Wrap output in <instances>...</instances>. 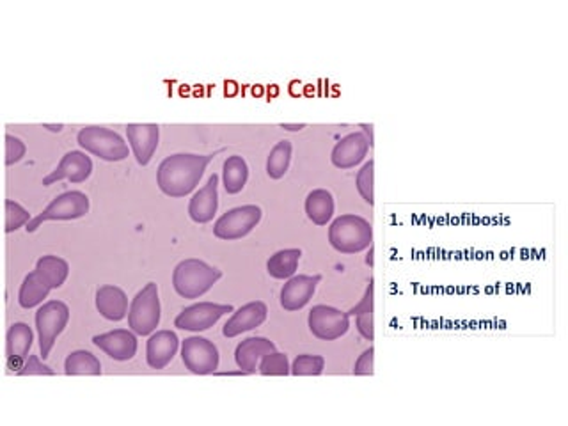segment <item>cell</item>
I'll list each match as a JSON object with an SVG mask.
<instances>
[{"label":"cell","instance_id":"obj_24","mask_svg":"<svg viewBox=\"0 0 568 426\" xmlns=\"http://www.w3.org/2000/svg\"><path fill=\"white\" fill-rule=\"evenodd\" d=\"M249 180V165L244 157L231 155L224 160L222 165V183L228 194L235 196L244 190Z\"/></svg>","mask_w":568,"mask_h":426},{"label":"cell","instance_id":"obj_7","mask_svg":"<svg viewBox=\"0 0 568 426\" xmlns=\"http://www.w3.org/2000/svg\"><path fill=\"white\" fill-rule=\"evenodd\" d=\"M89 197L80 190H66L53 197L48 206L27 224V233L36 231L43 222L48 221H73L80 219L89 212Z\"/></svg>","mask_w":568,"mask_h":426},{"label":"cell","instance_id":"obj_30","mask_svg":"<svg viewBox=\"0 0 568 426\" xmlns=\"http://www.w3.org/2000/svg\"><path fill=\"white\" fill-rule=\"evenodd\" d=\"M258 372L265 377H286L292 374V366L288 363V356L277 350L268 352L261 358L258 365Z\"/></svg>","mask_w":568,"mask_h":426},{"label":"cell","instance_id":"obj_40","mask_svg":"<svg viewBox=\"0 0 568 426\" xmlns=\"http://www.w3.org/2000/svg\"><path fill=\"white\" fill-rule=\"evenodd\" d=\"M44 128H48L50 132H60L64 128V125H44Z\"/></svg>","mask_w":568,"mask_h":426},{"label":"cell","instance_id":"obj_41","mask_svg":"<svg viewBox=\"0 0 568 426\" xmlns=\"http://www.w3.org/2000/svg\"><path fill=\"white\" fill-rule=\"evenodd\" d=\"M366 263L373 267V245L370 247V254H368V258H366Z\"/></svg>","mask_w":568,"mask_h":426},{"label":"cell","instance_id":"obj_25","mask_svg":"<svg viewBox=\"0 0 568 426\" xmlns=\"http://www.w3.org/2000/svg\"><path fill=\"white\" fill-rule=\"evenodd\" d=\"M50 292L52 288L43 281V277L36 270H32L30 274L23 277V283L18 292V304L23 309H32L43 304V301L48 297Z\"/></svg>","mask_w":568,"mask_h":426},{"label":"cell","instance_id":"obj_2","mask_svg":"<svg viewBox=\"0 0 568 426\" xmlns=\"http://www.w3.org/2000/svg\"><path fill=\"white\" fill-rule=\"evenodd\" d=\"M222 277V272L203 260L188 258L180 261L172 272V288L181 299H199L208 293Z\"/></svg>","mask_w":568,"mask_h":426},{"label":"cell","instance_id":"obj_9","mask_svg":"<svg viewBox=\"0 0 568 426\" xmlns=\"http://www.w3.org/2000/svg\"><path fill=\"white\" fill-rule=\"evenodd\" d=\"M308 327L315 338L322 342H334L348 333L350 317L347 311L338 308L318 304L309 311Z\"/></svg>","mask_w":568,"mask_h":426},{"label":"cell","instance_id":"obj_27","mask_svg":"<svg viewBox=\"0 0 568 426\" xmlns=\"http://www.w3.org/2000/svg\"><path fill=\"white\" fill-rule=\"evenodd\" d=\"M302 251L300 249H283L272 254L267 261V272L274 279H290L295 276Z\"/></svg>","mask_w":568,"mask_h":426},{"label":"cell","instance_id":"obj_16","mask_svg":"<svg viewBox=\"0 0 568 426\" xmlns=\"http://www.w3.org/2000/svg\"><path fill=\"white\" fill-rule=\"evenodd\" d=\"M370 148H372L370 139L364 133H361V132L348 133L340 142H336V146L332 148L331 162L338 169H343V171L352 169L366 158Z\"/></svg>","mask_w":568,"mask_h":426},{"label":"cell","instance_id":"obj_29","mask_svg":"<svg viewBox=\"0 0 568 426\" xmlns=\"http://www.w3.org/2000/svg\"><path fill=\"white\" fill-rule=\"evenodd\" d=\"M292 151H293V146L290 141H279L270 149L267 158V174L272 180H281L288 173L290 162H292Z\"/></svg>","mask_w":568,"mask_h":426},{"label":"cell","instance_id":"obj_38","mask_svg":"<svg viewBox=\"0 0 568 426\" xmlns=\"http://www.w3.org/2000/svg\"><path fill=\"white\" fill-rule=\"evenodd\" d=\"M361 128L370 135V146L373 148V144H375V139H373V125H368V123H363L361 125Z\"/></svg>","mask_w":568,"mask_h":426},{"label":"cell","instance_id":"obj_8","mask_svg":"<svg viewBox=\"0 0 568 426\" xmlns=\"http://www.w3.org/2000/svg\"><path fill=\"white\" fill-rule=\"evenodd\" d=\"M261 217L263 210L256 205L231 208L215 221L213 235L220 240H240L260 224Z\"/></svg>","mask_w":568,"mask_h":426},{"label":"cell","instance_id":"obj_28","mask_svg":"<svg viewBox=\"0 0 568 426\" xmlns=\"http://www.w3.org/2000/svg\"><path fill=\"white\" fill-rule=\"evenodd\" d=\"M66 375H101V363L87 350H75L64 361Z\"/></svg>","mask_w":568,"mask_h":426},{"label":"cell","instance_id":"obj_4","mask_svg":"<svg viewBox=\"0 0 568 426\" xmlns=\"http://www.w3.org/2000/svg\"><path fill=\"white\" fill-rule=\"evenodd\" d=\"M76 141L87 153L107 162H121L130 153L124 139L117 132L105 126H84L78 130Z\"/></svg>","mask_w":568,"mask_h":426},{"label":"cell","instance_id":"obj_32","mask_svg":"<svg viewBox=\"0 0 568 426\" xmlns=\"http://www.w3.org/2000/svg\"><path fill=\"white\" fill-rule=\"evenodd\" d=\"M325 368V359L322 356L302 354L292 365V374L295 377H316L322 375Z\"/></svg>","mask_w":568,"mask_h":426},{"label":"cell","instance_id":"obj_31","mask_svg":"<svg viewBox=\"0 0 568 426\" xmlns=\"http://www.w3.org/2000/svg\"><path fill=\"white\" fill-rule=\"evenodd\" d=\"M356 187L361 194V197L373 206L375 205V160L372 158L370 162H366L361 171L357 173L356 178Z\"/></svg>","mask_w":568,"mask_h":426},{"label":"cell","instance_id":"obj_15","mask_svg":"<svg viewBox=\"0 0 568 426\" xmlns=\"http://www.w3.org/2000/svg\"><path fill=\"white\" fill-rule=\"evenodd\" d=\"M92 343L114 361H130L137 354V334L132 329H116L92 338Z\"/></svg>","mask_w":568,"mask_h":426},{"label":"cell","instance_id":"obj_14","mask_svg":"<svg viewBox=\"0 0 568 426\" xmlns=\"http://www.w3.org/2000/svg\"><path fill=\"white\" fill-rule=\"evenodd\" d=\"M130 148L140 165H148L158 148L160 126L155 123H130L126 126Z\"/></svg>","mask_w":568,"mask_h":426},{"label":"cell","instance_id":"obj_35","mask_svg":"<svg viewBox=\"0 0 568 426\" xmlns=\"http://www.w3.org/2000/svg\"><path fill=\"white\" fill-rule=\"evenodd\" d=\"M39 358H41V356H36V354L28 356V359L25 361V365L20 368V372H18L16 375H18V377H27V375H55V372H53L50 366L43 365Z\"/></svg>","mask_w":568,"mask_h":426},{"label":"cell","instance_id":"obj_5","mask_svg":"<svg viewBox=\"0 0 568 426\" xmlns=\"http://www.w3.org/2000/svg\"><path fill=\"white\" fill-rule=\"evenodd\" d=\"M160 299L156 283H148L137 295L132 299L128 309V327L137 336H149L156 331L160 324Z\"/></svg>","mask_w":568,"mask_h":426},{"label":"cell","instance_id":"obj_17","mask_svg":"<svg viewBox=\"0 0 568 426\" xmlns=\"http://www.w3.org/2000/svg\"><path fill=\"white\" fill-rule=\"evenodd\" d=\"M268 315V308L265 302L261 301H254V302H247L242 308H238L236 311H233L231 318L224 324L222 334L226 338H236L242 333H249L256 327H260Z\"/></svg>","mask_w":568,"mask_h":426},{"label":"cell","instance_id":"obj_34","mask_svg":"<svg viewBox=\"0 0 568 426\" xmlns=\"http://www.w3.org/2000/svg\"><path fill=\"white\" fill-rule=\"evenodd\" d=\"M25 144L21 139L7 133L5 135V165H12L25 157Z\"/></svg>","mask_w":568,"mask_h":426},{"label":"cell","instance_id":"obj_1","mask_svg":"<svg viewBox=\"0 0 568 426\" xmlns=\"http://www.w3.org/2000/svg\"><path fill=\"white\" fill-rule=\"evenodd\" d=\"M215 155L174 153L165 157L156 169V185L169 197L188 196L201 181Z\"/></svg>","mask_w":568,"mask_h":426},{"label":"cell","instance_id":"obj_26","mask_svg":"<svg viewBox=\"0 0 568 426\" xmlns=\"http://www.w3.org/2000/svg\"><path fill=\"white\" fill-rule=\"evenodd\" d=\"M36 272L43 277V281L52 288L57 290L60 288L69 274V265L66 260L53 256V254H46L43 258L37 260L36 263Z\"/></svg>","mask_w":568,"mask_h":426},{"label":"cell","instance_id":"obj_23","mask_svg":"<svg viewBox=\"0 0 568 426\" xmlns=\"http://www.w3.org/2000/svg\"><path fill=\"white\" fill-rule=\"evenodd\" d=\"M334 196L327 189H315L306 197V213L316 226H325L334 215Z\"/></svg>","mask_w":568,"mask_h":426},{"label":"cell","instance_id":"obj_22","mask_svg":"<svg viewBox=\"0 0 568 426\" xmlns=\"http://www.w3.org/2000/svg\"><path fill=\"white\" fill-rule=\"evenodd\" d=\"M96 309L110 322H121L128 315V297L124 290L114 285H105L96 292Z\"/></svg>","mask_w":568,"mask_h":426},{"label":"cell","instance_id":"obj_39","mask_svg":"<svg viewBox=\"0 0 568 426\" xmlns=\"http://www.w3.org/2000/svg\"><path fill=\"white\" fill-rule=\"evenodd\" d=\"M281 128H284V130H288V132H299V130L306 128V125H304V123H300V125H286V123H283Z\"/></svg>","mask_w":568,"mask_h":426},{"label":"cell","instance_id":"obj_3","mask_svg":"<svg viewBox=\"0 0 568 426\" xmlns=\"http://www.w3.org/2000/svg\"><path fill=\"white\" fill-rule=\"evenodd\" d=\"M329 242L341 254L363 253L373 245V226L361 215H341L329 228Z\"/></svg>","mask_w":568,"mask_h":426},{"label":"cell","instance_id":"obj_6","mask_svg":"<svg viewBox=\"0 0 568 426\" xmlns=\"http://www.w3.org/2000/svg\"><path fill=\"white\" fill-rule=\"evenodd\" d=\"M69 322V308L62 301H48L36 311V329L39 340V356L46 359L55 345L57 336Z\"/></svg>","mask_w":568,"mask_h":426},{"label":"cell","instance_id":"obj_36","mask_svg":"<svg viewBox=\"0 0 568 426\" xmlns=\"http://www.w3.org/2000/svg\"><path fill=\"white\" fill-rule=\"evenodd\" d=\"M373 359H375V349L370 347L364 350L354 366V375H373Z\"/></svg>","mask_w":568,"mask_h":426},{"label":"cell","instance_id":"obj_13","mask_svg":"<svg viewBox=\"0 0 568 426\" xmlns=\"http://www.w3.org/2000/svg\"><path fill=\"white\" fill-rule=\"evenodd\" d=\"M322 276H293L290 277L279 293V302L284 311H299L313 299Z\"/></svg>","mask_w":568,"mask_h":426},{"label":"cell","instance_id":"obj_19","mask_svg":"<svg viewBox=\"0 0 568 426\" xmlns=\"http://www.w3.org/2000/svg\"><path fill=\"white\" fill-rule=\"evenodd\" d=\"M219 210V174H212L203 189H199L190 203H188V215L197 224H208L213 221Z\"/></svg>","mask_w":568,"mask_h":426},{"label":"cell","instance_id":"obj_10","mask_svg":"<svg viewBox=\"0 0 568 426\" xmlns=\"http://www.w3.org/2000/svg\"><path fill=\"white\" fill-rule=\"evenodd\" d=\"M181 359L185 368L194 375H212L217 372L220 363L219 349L213 345V342L201 336H190L183 340Z\"/></svg>","mask_w":568,"mask_h":426},{"label":"cell","instance_id":"obj_11","mask_svg":"<svg viewBox=\"0 0 568 426\" xmlns=\"http://www.w3.org/2000/svg\"><path fill=\"white\" fill-rule=\"evenodd\" d=\"M231 304H217V302H197L185 308L176 318L174 327L188 333H201L213 327L224 315L233 313Z\"/></svg>","mask_w":568,"mask_h":426},{"label":"cell","instance_id":"obj_37","mask_svg":"<svg viewBox=\"0 0 568 426\" xmlns=\"http://www.w3.org/2000/svg\"><path fill=\"white\" fill-rule=\"evenodd\" d=\"M356 324H357V331L361 333V336L368 342L375 340V329H373V313H363L356 317Z\"/></svg>","mask_w":568,"mask_h":426},{"label":"cell","instance_id":"obj_12","mask_svg":"<svg viewBox=\"0 0 568 426\" xmlns=\"http://www.w3.org/2000/svg\"><path fill=\"white\" fill-rule=\"evenodd\" d=\"M91 173H92L91 157H87L84 151L71 149L60 158L59 165L48 176L43 178V185L48 187L60 180H68L71 183H82L91 176Z\"/></svg>","mask_w":568,"mask_h":426},{"label":"cell","instance_id":"obj_18","mask_svg":"<svg viewBox=\"0 0 568 426\" xmlns=\"http://www.w3.org/2000/svg\"><path fill=\"white\" fill-rule=\"evenodd\" d=\"M34 342V333L25 322H14L5 338V358H7V368L14 374L20 372V368L25 365L28 350Z\"/></svg>","mask_w":568,"mask_h":426},{"label":"cell","instance_id":"obj_21","mask_svg":"<svg viewBox=\"0 0 568 426\" xmlns=\"http://www.w3.org/2000/svg\"><path fill=\"white\" fill-rule=\"evenodd\" d=\"M274 350H276L274 342H270L263 336H252V338L244 340L236 347L235 361L242 372H245L247 375H252L258 372V365H260L261 358L267 356L268 352H274Z\"/></svg>","mask_w":568,"mask_h":426},{"label":"cell","instance_id":"obj_20","mask_svg":"<svg viewBox=\"0 0 568 426\" xmlns=\"http://www.w3.org/2000/svg\"><path fill=\"white\" fill-rule=\"evenodd\" d=\"M180 340L172 331H156L146 343V361L153 370H164L178 354Z\"/></svg>","mask_w":568,"mask_h":426},{"label":"cell","instance_id":"obj_33","mask_svg":"<svg viewBox=\"0 0 568 426\" xmlns=\"http://www.w3.org/2000/svg\"><path fill=\"white\" fill-rule=\"evenodd\" d=\"M30 213L16 201L5 199V233H12L30 222Z\"/></svg>","mask_w":568,"mask_h":426}]
</instances>
